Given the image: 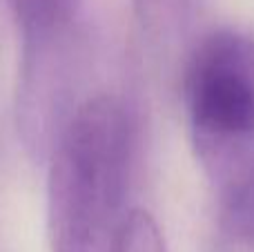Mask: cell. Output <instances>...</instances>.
<instances>
[{
    "mask_svg": "<svg viewBox=\"0 0 254 252\" xmlns=\"http://www.w3.org/2000/svg\"><path fill=\"white\" fill-rule=\"evenodd\" d=\"M134 125L125 103H80L49 147L47 228L52 252H110L125 219Z\"/></svg>",
    "mask_w": 254,
    "mask_h": 252,
    "instance_id": "obj_1",
    "label": "cell"
},
{
    "mask_svg": "<svg viewBox=\"0 0 254 252\" xmlns=\"http://www.w3.org/2000/svg\"><path fill=\"white\" fill-rule=\"evenodd\" d=\"M192 147L216 190L254 174V36L214 29L192 47L183 69Z\"/></svg>",
    "mask_w": 254,
    "mask_h": 252,
    "instance_id": "obj_2",
    "label": "cell"
},
{
    "mask_svg": "<svg viewBox=\"0 0 254 252\" xmlns=\"http://www.w3.org/2000/svg\"><path fill=\"white\" fill-rule=\"evenodd\" d=\"M78 0H9V9L22 36V47H36L69 38Z\"/></svg>",
    "mask_w": 254,
    "mask_h": 252,
    "instance_id": "obj_3",
    "label": "cell"
},
{
    "mask_svg": "<svg viewBox=\"0 0 254 252\" xmlns=\"http://www.w3.org/2000/svg\"><path fill=\"white\" fill-rule=\"evenodd\" d=\"M212 252H254V174L219 194Z\"/></svg>",
    "mask_w": 254,
    "mask_h": 252,
    "instance_id": "obj_4",
    "label": "cell"
},
{
    "mask_svg": "<svg viewBox=\"0 0 254 252\" xmlns=\"http://www.w3.org/2000/svg\"><path fill=\"white\" fill-rule=\"evenodd\" d=\"M140 31L156 45L181 40L192 27L198 0H131Z\"/></svg>",
    "mask_w": 254,
    "mask_h": 252,
    "instance_id": "obj_5",
    "label": "cell"
},
{
    "mask_svg": "<svg viewBox=\"0 0 254 252\" xmlns=\"http://www.w3.org/2000/svg\"><path fill=\"white\" fill-rule=\"evenodd\" d=\"M110 252H167L156 219L147 210L134 208L125 214Z\"/></svg>",
    "mask_w": 254,
    "mask_h": 252,
    "instance_id": "obj_6",
    "label": "cell"
}]
</instances>
